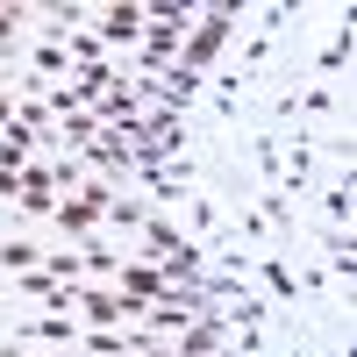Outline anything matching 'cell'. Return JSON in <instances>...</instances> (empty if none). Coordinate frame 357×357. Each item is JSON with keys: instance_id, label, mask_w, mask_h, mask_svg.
Wrapping results in <instances>:
<instances>
[{"instance_id": "obj_1", "label": "cell", "mask_w": 357, "mask_h": 357, "mask_svg": "<svg viewBox=\"0 0 357 357\" xmlns=\"http://www.w3.org/2000/svg\"><path fill=\"white\" fill-rule=\"evenodd\" d=\"M72 307H79V321L86 329H114L122 314H136L143 301H122V293H72Z\"/></svg>"}, {"instance_id": "obj_2", "label": "cell", "mask_w": 357, "mask_h": 357, "mask_svg": "<svg viewBox=\"0 0 357 357\" xmlns=\"http://www.w3.org/2000/svg\"><path fill=\"white\" fill-rule=\"evenodd\" d=\"M257 286H264V293H279V301H301V279H293V264H286L279 250H264V257H257Z\"/></svg>"}, {"instance_id": "obj_3", "label": "cell", "mask_w": 357, "mask_h": 357, "mask_svg": "<svg viewBox=\"0 0 357 357\" xmlns=\"http://www.w3.org/2000/svg\"><path fill=\"white\" fill-rule=\"evenodd\" d=\"M22 343H57V350H65V343H79V329H72L65 314H36V321L22 329Z\"/></svg>"}, {"instance_id": "obj_4", "label": "cell", "mask_w": 357, "mask_h": 357, "mask_svg": "<svg viewBox=\"0 0 357 357\" xmlns=\"http://www.w3.org/2000/svg\"><path fill=\"white\" fill-rule=\"evenodd\" d=\"M100 36H107V43H136V36H143V8H107V15H100Z\"/></svg>"}, {"instance_id": "obj_5", "label": "cell", "mask_w": 357, "mask_h": 357, "mask_svg": "<svg viewBox=\"0 0 357 357\" xmlns=\"http://www.w3.org/2000/svg\"><path fill=\"white\" fill-rule=\"evenodd\" d=\"M43 250L29 243V236H0V272H36Z\"/></svg>"}, {"instance_id": "obj_6", "label": "cell", "mask_w": 357, "mask_h": 357, "mask_svg": "<svg viewBox=\"0 0 357 357\" xmlns=\"http://www.w3.org/2000/svg\"><path fill=\"white\" fill-rule=\"evenodd\" d=\"M321 264H329V279H343V286H350V272H357V250H350V229H343V236H329V243H321Z\"/></svg>"}, {"instance_id": "obj_7", "label": "cell", "mask_w": 357, "mask_h": 357, "mask_svg": "<svg viewBox=\"0 0 357 357\" xmlns=\"http://www.w3.org/2000/svg\"><path fill=\"white\" fill-rule=\"evenodd\" d=\"M293 107H301L307 122H329V114H336V93H329V79H314V86H307V93L293 100Z\"/></svg>"}, {"instance_id": "obj_8", "label": "cell", "mask_w": 357, "mask_h": 357, "mask_svg": "<svg viewBox=\"0 0 357 357\" xmlns=\"http://www.w3.org/2000/svg\"><path fill=\"white\" fill-rule=\"evenodd\" d=\"M29 65H36V79H65V72H72V57L57 50V36H50V43H36V50H29Z\"/></svg>"}, {"instance_id": "obj_9", "label": "cell", "mask_w": 357, "mask_h": 357, "mask_svg": "<svg viewBox=\"0 0 357 357\" xmlns=\"http://www.w3.org/2000/svg\"><path fill=\"white\" fill-rule=\"evenodd\" d=\"M321 215H329L336 229H350V172L336 178V186H329V193H321Z\"/></svg>"}, {"instance_id": "obj_10", "label": "cell", "mask_w": 357, "mask_h": 357, "mask_svg": "<svg viewBox=\"0 0 357 357\" xmlns=\"http://www.w3.org/2000/svg\"><path fill=\"white\" fill-rule=\"evenodd\" d=\"M172 243H186V236H178V229H165V222H143V250H172Z\"/></svg>"}, {"instance_id": "obj_11", "label": "cell", "mask_w": 357, "mask_h": 357, "mask_svg": "<svg viewBox=\"0 0 357 357\" xmlns=\"http://www.w3.org/2000/svg\"><path fill=\"white\" fill-rule=\"evenodd\" d=\"M22 15H29V8H0V50L22 43Z\"/></svg>"}, {"instance_id": "obj_12", "label": "cell", "mask_w": 357, "mask_h": 357, "mask_svg": "<svg viewBox=\"0 0 357 357\" xmlns=\"http://www.w3.org/2000/svg\"><path fill=\"white\" fill-rule=\"evenodd\" d=\"M193 229H200V236H222V215H215V200H193Z\"/></svg>"}, {"instance_id": "obj_13", "label": "cell", "mask_w": 357, "mask_h": 357, "mask_svg": "<svg viewBox=\"0 0 357 357\" xmlns=\"http://www.w3.org/2000/svg\"><path fill=\"white\" fill-rule=\"evenodd\" d=\"M215 100H222V107H243V79H236V72L215 79Z\"/></svg>"}, {"instance_id": "obj_14", "label": "cell", "mask_w": 357, "mask_h": 357, "mask_svg": "<svg viewBox=\"0 0 357 357\" xmlns=\"http://www.w3.org/2000/svg\"><path fill=\"white\" fill-rule=\"evenodd\" d=\"M79 257H86V272H114V250H107V243H86Z\"/></svg>"}, {"instance_id": "obj_15", "label": "cell", "mask_w": 357, "mask_h": 357, "mask_svg": "<svg viewBox=\"0 0 357 357\" xmlns=\"http://www.w3.org/2000/svg\"><path fill=\"white\" fill-rule=\"evenodd\" d=\"M0 200H22V178H15L8 165H0Z\"/></svg>"}, {"instance_id": "obj_16", "label": "cell", "mask_w": 357, "mask_h": 357, "mask_svg": "<svg viewBox=\"0 0 357 357\" xmlns=\"http://www.w3.org/2000/svg\"><path fill=\"white\" fill-rule=\"evenodd\" d=\"M15 122V93H8V86H0V129H8Z\"/></svg>"}]
</instances>
